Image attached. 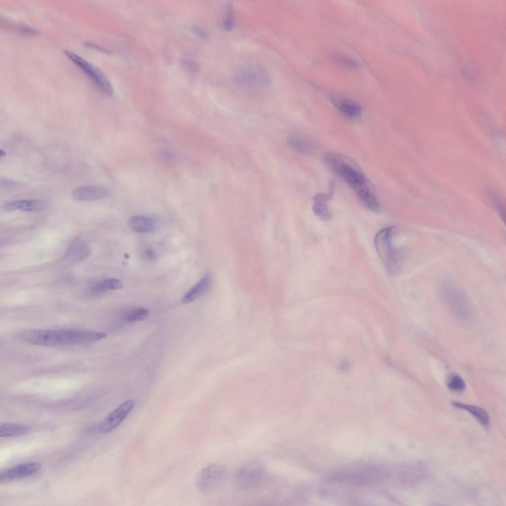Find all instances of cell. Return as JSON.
Instances as JSON below:
<instances>
[{"label": "cell", "mask_w": 506, "mask_h": 506, "mask_svg": "<svg viewBox=\"0 0 506 506\" xmlns=\"http://www.w3.org/2000/svg\"><path fill=\"white\" fill-rule=\"evenodd\" d=\"M149 315V311L146 308L135 307L126 311L124 318L127 322H135L142 321Z\"/></svg>", "instance_id": "obj_22"}, {"label": "cell", "mask_w": 506, "mask_h": 506, "mask_svg": "<svg viewBox=\"0 0 506 506\" xmlns=\"http://www.w3.org/2000/svg\"><path fill=\"white\" fill-rule=\"evenodd\" d=\"M289 146L296 153L308 155L313 152L312 145L305 139L299 137L291 136L287 140Z\"/></svg>", "instance_id": "obj_19"}, {"label": "cell", "mask_w": 506, "mask_h": 506, "mask_svg": "<svg viewBox=\"0 0 506 506\" xmlns=\"http://www.w3.org/2000/svg\"><path fill=\"white\" fill-rule=\"evenodd\" d=\"M333 102L338 111L346 118L356 120L362 113L361 106L355 101L343 98H334Z\"/></svg>", "instance_id": "obj_15"}, {"label": "cell", "mask_w": 506, "mask_h": 506, "mask_svg": "<svg viewBox=\"0 0 506 506\" xmlns=\"http://www.w3.org/2000/svg\"><path fill=\"white\" fill-rule=\"evenodd\" d=\"M235 79L238 84L251 90L258 91L268 87L270 78L267 71L258 64H250L239 68Z\"/></svg>", "instance_id": "obj_5"}, {"label": "cell", "mask_w": 506, "mask_h": 506, "mask_svg": "<svg viewBox=\"0 0 506 506\" xmlns=\"http://www.w3.org/2000/svg\"><path fill=\"white\" fill-rule=\"evenodd\" d=\"M64 53L90 78L102 92L109 96L113 95V88L111 83L99 69L71 51L65 50Z\"/></svg>", "instance_id": "obj_8"}, {"label": "cell", "mask_w": 506, "mask_h": 506, "mask_svg": "<svg viewBox=\"0 0 506 506\" xmlns=\"http://www.w3.org/2000/svg\"><path fill=\"white\" fill-rule=\"evenodd\" d=\"M134 405V401L132 399H129L119 405L101 422L99 426L100 432L105 433L116 428L125 419Z\"/></svg>", "instance_id": "obj_9"}, {"label": "cell", "mask_w": 506, "mask_h": 506, "mask_svg": "<svg viewBox=\"0 0 506 506\" xmlns=\"http://www.w3.org/2000/svg\"><path fill=\"white\" fill-rule=\"evenodd\" d=\"M145 257L149 259L154 260L156 259V255L153 250L151 249H148L145 252Z\"/></svg>", "instance_id": "obj_30"}, {"label": "cell", "mask_w": 506, "mask_h": 506, "mask_svg": "<svg viewBox=\"0 0 506 506\" xmlns=\"http://www.w3.org/2000/svg\"><path fill=\"white\" fill-rule=\"evenodd\" d=\"M440 296L448 309L457 318L467 320L472 314L470 302L466 296L454 283L443 281L439 288Z\"/></svg>", "instance_id": "obj_4"}, {"label": "cell", "mask_w": 506, "mask_h": 506, "mask_svg": "<svg viewBox=\"0 0 506 506\" xmlns=\"http://www.w3.org/2000/svg\"><path fill=\"white\" fill-rule=\"evenodd\" d=\"M312 210L315 214L321 220L328 221L332 217L327 203H314Z\"/></svg>", "instance_id": "obj_24"}, {"label": "cell", "mask_w": 506, "mask_h": 506, "mask_svg": "<svg viewBox=\"0 0 506 506\" xmlns=\"http://www.w3.org/2000/svg\"><path fill=\"white\" fill-rule=\"evenodd\" d=\"M324 160L326 164L354 190L368 181L357 167L344 156L330 152L325 155Z\"/></svg>", "instance_id": "obj_3"}, {"label": "cell", "mask_w": 506, "mask_h": 506, "mask_svg": "<svg viewBox=\"0 0 506 506\" xmlns=\"http://www.w3.org/2000/svg\"><path fill=\"white\" fill-rule=\"evenodd\" d=\"M18 336L27 342L53 347L86 345L107 337L104 333L76 329H32L22 331Z\"/></svg>", "instance_id": "obj_1"}, {"label": "cell", "mask_w": 506, "mask_h": 506, "mask_svg": "<svg viewBox=\"0 0 506 506\" xmlns=\"http://www.w3.org/2000/svg\"><path fill=\"white\" fill-rule=\"evenodd\" d=\"M21 183L13 179L3 178L0 181V188L1 190H6L14 187L19 186Z\"/></svg>", "instance_id": "obj_27"}, {"label": "cell", "mask_w": 506, "mask_h": 506, "mask_svg": "<svg viewBox=\"0 0 506 506\" xmlns=\"http://www.w3.org/2000/svg\"><path fill=\"white\" fill-rule=\"evenodd\" d=\"M85 44L87 46H89V47H94V48H96V49L99 50V51L104 52L105 53H110V51L108 50H107V49H106L105 48H102L101 47H100V46L95 44L94 43H91V42H87V43H85Z\"/></svg>", "instance_id": "obj_31"}, {"label": "cell", "mask_w": 506, "mask_h": 506, "mask_svg": "<svg viewBox=\"0 0 506 506\" xmlns=\"http://www.w3.org/2000/svg\"><path fill=\"white\" fill-rule=\"evenodd\" d=\"M452 405L456 408L467 411L470 413L482 425L487 426L490 423V418L487 412L483 408L472 405L453 401Z\"/></svg>", "instance_id": "obj_17"}, {"label": "cell", "mask_w": 506, "mask_h": 506, "mask_svg": "<svg viewBox=\"0 0 506 506\" xmlns=\"http://www.w3.org/2000/svg\"><path fill=\"white\" fill-rule=\"evenodd\" d=\"M48 206V202L44 200L27 199L6 201L2 205L1 209L5 211L18 210L27 212H39L45 210Z\"/></svg>", "instance_id": "obj_12"}, {"label": "cell", "mask_w": 506, "mask_h": 506, "mask_svg": "<svg viewBox=\"0 0 506 506\" xmlns=\"http://www.w3.org/2000/svg\"><path fill=\"white\" fill-rule=\"evenodd\" d=\"M190 31L195 35L202 38L207 39L208 38V36L206 33L199 27L195 26L192 27L191 28Z\"/></svg>", "instance_id": "obj_29"}, {"label": "cell", "mask_w": 506, "mask_h": 506, "mask_svg": "<svg viewBox=\"0 0 506 506\" xmlns=\"http://www.w3.org/2000/svg\"><path fill=\"white\" fill-rule=\"evenodd\" d=\"M90 253L89 248L85 244L76 245L69 249L66 253L65 257L71 261H79L87 257Z\"/></svg>", "instance_id": "obj_21"}, {"label": "cell", "mask_w": 506, "mask_h": 506, "mask_svg": "<svg viewBox=\"0 0 506 506\" xmlns=\"http://www.w3.org/2000/svg\"><path fill=\"white\" fill-rule=\"evenodd\" d=\"M226 10V15L222 22V27L225 30L229 31L233 28L235 24L234 13L232 4H228Z\"/></svg>", "instance_id": "obj_26"}, {"label": "cell", "mask_w": 506, "mask_h": 506, "mask_svg": "<svg viewBox=\"0 0 506 506\" xmlns=\"http://www.w3.org/2000/svg\"><path fill=\"white\" fill-rule=\"evenodd\" d=\"M108 187L101 185H86L75 189L72 193L73 198L80 201H94L105 199L111 194Z\"/></svg>", "instance_id": "obj_10"}, {"label": "cell", "mask_w": 506, "mask_h": 506, "mask_svg": "<svg viewBox=\"0 0 506 506\" xmlns=\"http://www.w3.org/2000/svg\"><path fill=\"white\" fill-rule=\"evenodd\" d=\"M30 427L25 425L5 423L0 425V437H15L27 433Z\"/></svg>", "instance_id": "obj_20"}, {"label": "cell", "mask_w": 506, "mask_h": 506, "mask_svg": "<svg viewBox=\"0 0 506 506\" xmlns=\"http://www.w3.org/2000/svg\"><path fill=\"white\" fill-rule=\"evenodd\" d=\"M5 155H6V152L4 150H2L1 149L0 150V159H1L3 157L5 156Z\"/></svg>", "instance_id": "obj_32"}, {"label": "cell", "mask_w": 506, "mask_h": 506, "mask_svg": "<svg viewBox=\"0 0 506 506\" xmlns=\"http://www.w3.org/2000/svg\"><path fill=\"white\" fill-rule=\"evenodd\" d=\"M354 191L359 200L368 210L376 212L380 210V202L369 181Z\"/></svg>", "instance_id": "obj_13"}, {"label": "cell", "mask_w": 506, "mask_h": 506, "mask_svg": "<svg viewBox=\"0 0 506 506\" xmlns=\"http://www.w3.org/2000/svg\"><path fill=\"white\" fill-rule=\"evenodd\" d=\"M265 462L261 459L250 460L238 470L235 479L237 485L245 490H251L258 486L262 482L266 471Z\"/></svg>", "instance_id": "obj_7"}, {"label": "cell", "mask_w": 506, "mask_h": 506, "mask_svg": "<svg viewBox=\"0 0 506 506\" xmlns=\"http://www.w3.org/2000/svg\"><path fill=\"white\" fill-rule=\"evenodd\" d=\"M122 282L115 278L107 279L96 282L90 287V291L94 295H99L108 291L121 289Z\"/></svg>", "instance_id": "obj_18"}, {"label": "cell", "mask_w": 506, "mask_h": 506, "mask_svg": "<svg viewBox=\"0 0 506 506\" xmlns=\"http://www.w3.org/2000/svg\"><path fill=\"white\" fill-rule=\"evenodd\" d=\"M448 388L451 391L462 392L466 387L464 379L457 374L451 375L448 378L447 382Z\"/></svg>", "instance_id": "obj_23"}, {"label": "cell", "mask_w": 506, "mask_h": 506, "mask_svg": "<svg viewBox=\"0 0 506 506\" xmlns=\"http://www.w3.org/2000/svg\"><path fill=\"white\" fill-rule=\"evenodd\" d=\"M335 189V183L332 180H330L327 192H321L316 194L313 199L314 203H327L333 198Z\"/></svg>", "instance_id": "obj_25"}, {"label": "cell", "mask_w": 506, "mask_h": 506, "mask_svg": "<svg viewBox=\"0 0 506 506\" xmlns=\"http://www.w3.org/2000/svg\"><path fill=\"white\" fill-rule=\"evenodd\" d=\"M211 284V278L209 274H205L182 298L181 301L188 304L204 295L209 290Z\"/></svg>", "instance_id": "obj_16"}, {"label": "cell", "mask_w": 506, "mask_h": 506, "mask_svg": "<svg viewBox=\"0 0 506 506\" xmlns=\"http://www.w3.org/2000/svg\"><path fill=\"white\" fill-rule=\"evenodd\" d=\"M227 474V469L225 465L217 463L209 464L197 474L196 485L203 494L212 493L223 482Z\"/></svg>", "instance_id": "obj_6"}, {"label": "cell", "mask_w": 506, "mask_h": 506, "mask_svg": "<svg viewBox=\"0 0 506 506\" xmlns=\"http://www.w3.org/2000/svg\"><path fill=\"white\" fill-rule=\"evenodd\" d=\"M41 467V464L38 462H28L18 464L1 471L0 473V482H5L30 476L38 471Z\"/></svg>", "instance_id": "obj_11"}, {"label": "cell", "mask_w": 506, "mask_h": 506, "mask_svg": "<svg viewBox=\"0 0 506 506\" xmlns=\"http://www.w3.org/2000/svg\"><path fill=\"white\" fill-rule=\"evenodd\" d=\"M393 227L380 230L376 235L374 243L377 252L380 257L387 273L394 276L401 267L402 255L400 251L392 244Z\"/></svg>", "instance_id": "obj_2"}, {"label": "cell", "mask_w": 506, "mask_h": 506, "mask_svg": "<svg viewBox=\"0 0 506 506\" xmlns=\"http://www.w3.org/2000/svg\"><path fill=\"white\" fill-rule=\"evenodd\" d=\"M336 59L340 63L349 67H356L357 66V63L352 59L342 55H337Z\"/></svg>", "instance_id": "obj_28"}, {"label": "cell", "mask_w": 506, "mask_h": 506, "mask_svg": "<svg viewBox=\"0 0 506 506\" xmlns=\"http://www.w3.org/2000/svg\"><path fill=\"white\" fill-rule=\"evenodd\" d=\"M127 224L131 230L139 233L153 232L159 226L157 219L146 215L133 216L128 220Z\"/></svg>", "instance_id": "obj_14"}]
</instances>
